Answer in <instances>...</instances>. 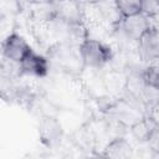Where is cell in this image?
Wrapping results in <instances>:
<instances>
[{"mask_svg": "<svg viewBox=\"0 0 159 159\" xmlns=\"http://www.w3.org/2000/svg\"><path fill=\"white\" fill-rule=\"evenodd\" d=\"M80 57L86 66L99 68L112 58V51L101 41L87 39L80 46Z\"/></svg>", "mask_w": 159, "mask_h": 159, "instance_id": "6da1fadb", "label": "cell"}, {"mask_svg": "<svg viewBox=\"0 0 159 159\" xmlns=\"http://www.w3.org/2000/svg\"><path fill=\"white\" fill-rule=\"evenodd\" d=\"M1 50H2V55L7 60L16 62L19 65L32 51V48L27 43V41L21 35H19L16 32H12L4 40L2 45H1Z\"/></svg>", "mask_w": 159, "mask_h": 159, "instance_id": "7a4b0ae2", "label": "cell"}, {"mask_svg": "<svg viewBox=\"0 0 159 159\" xmlns=\"http://www.w3.org/2000/svg\"><path fill=\"white\" fill-rule=\"evenodd\" d=\"M149 29L150 22L148 20V16L143 12L123 19V30L127 34V36L133 40L138 41Z\"/></svg>", "mask_w": 159, "mask_h": 159, "instance_id": "3957f363", "label": "cell"}, {"mask_svg": "<svg viewBox=\"0 0 159 159\" xmlns=\"http://www.w3.org/2000/svg\"><path fill=\"white\" fill-rule=\"evenodd\" d=\"M20 67L24 73L32 75L36 77H45L48 72V62L46 57L36 53L34 50L20 63Z\"/></svg>", "mask_w": 159, "mask_h": 159, "instance_id": "277c9868", "label": "cell"}, {"mask_svg": "<svg viewBox=\"0 0 159 159\" xmlns=\"http://www.w3.org/2000/svg\"><path fill=\"white\" fill-rule=\"evenodd\" d=\"M139 46L148 58H157L158 56V34L157 30L149 29L139 40Z\"/></svg>", "mask_w": 159, "mask_h": 159, "instance_id": "5b68a950", "label": "cell"}, {"mask_svg": "<svg viewBox=\"0 0 159 159\" xmlns=\"http://www.w3.org/2000/svg\"><path fill=\"white\" fill-rule=\"evenodd\" d=\"M116 10L122 15V17L133 16L142 12L143 0H113Z\"/></svg>", "mask_w": 159, "mask_h": 159, "instance_id": "8992f818", "label": "cell"}, {"mask_svg": "<svg viewBox=\"0 0 159 159\" xmlns=\"http://www.w3.org/2000/svg\"><path fill=\"white\" fill-rule=\"evenodd\" d=\"M142 12L147 16H154L158 12V0H143Z\"/></svg>", "mask_w": 159, "mask_h": 159, "instance_id": "52a82bcc", "label": "cell"}, {"mask_svg": "<svg viewBox=\"0 0 159 159\" xmlns=\"http://www.w3.org/2000/svg\"><path fill=\"white\" fill-rule=\"evenodd\" d=\"M31 2H35V4H50L55 0H30Z\"/></svg>", "mask_w": 159, "mask_h": 159, "instance_id": "ba28073f", "label": "cell"}, {"mask_svg": "<svg viewBox=\"0 0 159 159\" xmlns=\"http://www.w3.org/2000/svg\"><path fill=\"white\" fill-rule=\"evenodd\" d=\"M78 1H83V2H94L97 0H78Z\"/></svg>", "mask_w": 159, "mask_h": 159, "instance_id": "9c48e42d", "label": "cell"}, {"mask_svg": "<svg viewBox=\"0 0 159 159\" xmlns=\"http://www.w3.org/2000/svg\"><path fill=\"white\" fill-rule=\"evenodd\" d=\"M57 1H61L62 2V1H66V0H57Z\"/></svg>", "mask_w": 159, "mask_h": 159, "instance_id": "30bf717a", "label": "cell"}]
</instances>
